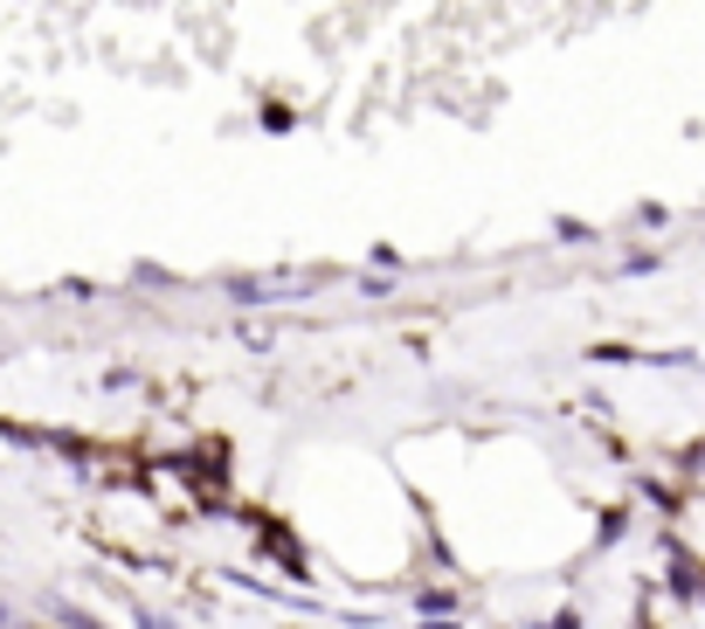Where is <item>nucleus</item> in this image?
<instances>
[{
    "label": "nucleus",
    "instance_id": "f257e3e1",
    "mask_svg": "<svg viewBox=\"0 0 705 629\" xmlns=\"http://www.w3.org/2000/svg\"><path fill=\"white\" fill-rule=\"evenodd\" d=\"M374 270H381V277H395V270H402V249H387V243H381V249H374Z\"/></svg>",
    "mask_w": 705,
    "mask_h": 629
}]
</instances>
